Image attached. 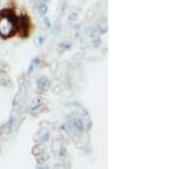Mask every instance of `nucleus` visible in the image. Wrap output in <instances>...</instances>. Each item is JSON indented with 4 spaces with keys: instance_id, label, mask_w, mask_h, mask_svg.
I'll list each match as a JSON object with an SVG mask.
<instances>
[{
    "instance_id": "obj_1",
    "label": "nucleus",
    "mask_w": 171,
    "mask_h": 169,
    "mask_svg": "<svg viewBox=\"0 0 171 169\" xmlns=\"http://www.w3.org/2000/svg\"><path fill=\"white\" fill-rule=\"evenodd\" d=\"M17 17L13 10L5 9L0 13V35L2 38H9L17 30Z\"/></svg>"
},
{
    "instance_id": "obj_13",
    "label": "nucleus",
    "mask_w": 171,
    "mask_h": 169,
    "mask_svg": "<svg viewBox=\"0 0 171 169\" xmlns=\"http://www.w3.org/2000/svg\"><path fill=\"white\" fill-rule=\"evenodd\" d=\"M0 152H1V150H0Z\"/></svg>"
},
{
    "instance_id": "obj_9",
    "label": "nucleus",
    "mask_w": 171,
    "mask_h": 169,
    "mask_svg": "<svg viewBox=\"0 0 171 169\" xmlns=\"http://www.w3.org/2000/svg\"><path fill=\"white\" fill-rule=\"evenodd\" d=\"M43 24H45V26H46V28H47V29H49V28H50V21H49V18L48 17H45L43 18Z\"/></svg>"
},
{
    "instance_id": "obj_10",
    "label": "nucleus",
    "mask_w": 171,
    "mask_h": 169,
    "mask_svg": "<svg viewBox=\"0 0 171 169\" xmlns=\"http://www.w3.org/2000/svg\"><path fill=\"white\" fill-rule=\"evenodd\" d=\"M43 37H39V38H37V43H38L39 46H40V45H42L43 43Z\"/></svg>"
},
{
    "instance_id": "obj_12",
    "label": "nucleus",
    "mask_w": 171,
    "mask_h": 169,
    "mask_svg": "<svg viewBox=\"0 0 171 169\" xmlns=\"http://www.w3.org/2000/svg\"><path fill=\"white\" fill-rule=\"evenodd\" d=\"M40 1H43V2H48L49 0H40Z\"/></svg>"
},
{
    "instance_id": "obj_11",
    "label": "nucleus",
    "mask_w": 171,
    "mask_h": 169,
    "mask_svg": "<svg viewBox=\"0 0 171 169\" xmlns=\"http://www.w3.org/2000/svg\"><path fill=\"white\" fill-rule=\"evenodd\" d=\"M77 18H78L77 14H73V15H71V16H70V20H72V21H73V20H77Z\"/></svg>"
},
{
    "instance_id": "obj_5",
    "label": "nucleus",
    "mask_w": 171,
    "mask_h": 169,
    "mask_svg": "<svg viewBox=\"0 0 171 169\" xmlns=\"http://www.w3.org/2000/svg\"><path fill=\"white\" fill-rule=\"evenodd\" d=\"M39 64H40V58H39V57H35V58H33V60H32V62H31V64H30V68H29V73H32V72H34L35 70L38 69Z\"/></svg>"
},
{
    "instance_id": "obj_3",
    "label": "nucleus",
    "mask_w": 171,
    "mask_h": 169,
    "mask_svg": "<svg viewBox=\"0 0 171 169\" xmlns=\"http://www.w3.org/2000/svg\"><path fill=\"white\" fill-rule=\"evenodd\" d=\"M37 86H38L39 90L46 91L50 87V80L47 77H41L37 80Z\"/></svg>"
},
{
    "instance_id": "obj_2",
    "label": "nucleus",
    "mask_w": 171,
    "mask_h": 169,
    "mask_svg": "<svg viewBox=\"0 0 171 169\" xmlns=\"http://www.w3.org/2000/svg\"><path fill=\"white\" fill-rule=\"evenodd\" d=\"M68 127L74 131H77V133H82L85 130L83 122L79 118H71L70 121H68Z\"/></svg>"
},
{
    "instance_id": "obj_4",
    "label": "nucleus",
    "mask_w": 171,
    "mask_h": 169,
    "mask_svg": "<svg viewBox=\"0 0 171 169\" xmlns=\"http://www.w3.org/2000/svg\"><path fill=\"white\" fill-rule=\"evenodd\" d=\"M43 106V100L42 98H34L30 104V111L31 112H39Z\"/></svg>"
},
{
    "instance_id": "obj_6",
    "label": "nucleus",
    "mask_w": 171,
    "mask_h": 169,
    "mask_svg": "<svg viewBox=\"0 0 171 169\" xmlns=\"http://www.w3.org/2000/svg\"><path fill=\"white\" fill-rule=\"evenodd\" d=\"M39 13H40V15H41V16H46V14L48 13L47 2L40 1V5H39Z\"/></svg>"
},
{
    "instance_id": "obj_7",
    "label": "nucleus",
    "mask_w": 171,
    "mask_h": 169,
    "mask_svg": "<svg viewBox=\"0 0 171 169\" xmlns=\"http://www.w3.org/2000/svg\"><path fill=\"white\" fill-rule=\"evenodd\" d=\"M58 48L60 49V52H65V50H67V49H70V48H71V43L62 42V43H60Z\"/></svg>"
},
{
    "instance_id": "obj_8",
    "label": "nucleus",
    "mask_w": 171,
    "mask_h": 169,
    "mask_svg": "<svg viewBox=\"0 0 171 169\" xmlns=\"http://www.w3.org/2000/svg\"><path fill=\"white\" fill-rule=\"evenodd\" d=\"M49 137H50V134L48 133V131H46L43 135H41V138H40V142L41 143H46V142H48L49 141Z\"/></svg>"
}]
</instances>
